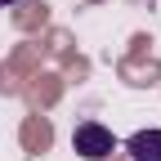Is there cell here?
Instances as JSON below:
<instances>
[{"mask_svg":"<svg viewBox=\"0 0 161 161\" xmlns=\"http://www.w3.org/2000/svg\"><path fill=\"white\" fill-rule=\"evenodd\" d=\"M125 152L134 161H161V130H134L125 139Z\"/></svg>","mask_w":161,"mask_h":161,"instance_id":"7a4b0ae2","label":"cell"},{"mask_svg":"<svg viewBox=\"0 0 161 161\" xmlns=\"http://www.w3.org/2000/svg\"><path fill=\"white\" fill-rule=\"evenodd\" d=\"M5 5H18V0H0V9H5Z\"/></svg>","mask_w":161,"mask_h":161,"instance_id":"3957f363","label":"cell"},{"mask_svg":"<svg viewBox=\"0 0 161 161\" xmlns=\"http://www.w3.org/2000/svg\"><path fill=\"white\" fill-rule=\"evenodd\" d=\"M72 148L76 157H85V161H103L116 152V134L108 125H98V121H80V125L72 130Z\"/></svg>","mask_w":161,"mask_h":161,"instance_id":"6da1fadb","label":"cell"}]
</instances>
